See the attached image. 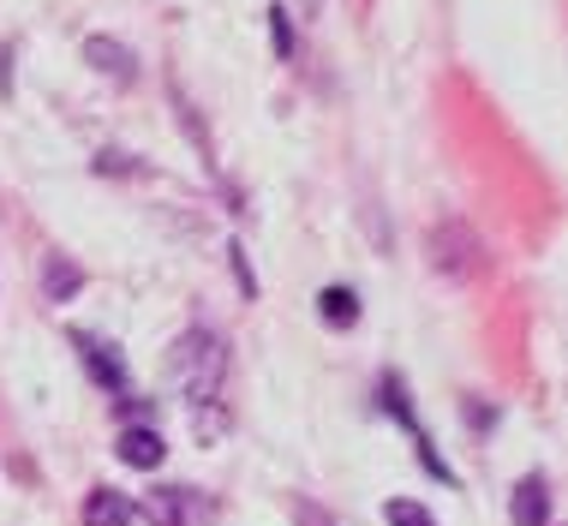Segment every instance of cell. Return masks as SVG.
<instances>
[{"instance_id":"1","label":"cell","mask_w":568,"mask_h":526,"mask_svg":"<svg viewBox=\"0 0 568 526\" xmlns=\"http://www.w3.org/2000/svg\"><path fill=\"white\" fill-rule=\"evenodd\" d=\"M162 383L168 395L186 401L197 437H204L210 448H216L227 437V407H222V383H227V347L216 330H186L174 347H168L162 360Z\"/></svg>"},{"instance_id":"2","label":"cell","mask_w":568,"mask_h":526,"mask_svg":"<svg viewBox=\"0 0 568 526\" xmlns=\"http://www.w3.org/2000/svg\"><path fill=\"white\" fill-rule=\"evenodd\" d=\"M432 263L443 275H455V282H473V275L485 270V245L467 222H443L432 234Z\"/></svg>"},{"instance_id":"3","label":"cell","mask_w":568,"mask_h":526,"mask_svg":"<svg viewBox=\"0 0 568 526\" xmlns=\"http://www.w3.org/2000/svg\"><path fill=\"white\" fill-rule=\"evenodd\" d=\"M150 520H156V526H204L210 508L186 485H162V490H150Z\"/></svg>"},{"instance_id":"4","label":"cell","mask_w":568,"mask_h":526,"mask_svg":"<svg viewBox=\"0 0 568 526\" xmlns=\"http://www.w3.org/2000/svg\"><path fill=\"white\" fill-rule=\"evenodd\" d=\"M84 60H90L97 72H109L114 84H132V79H138V54L126 49V42H114V37H90V42H84Z\"/></svg>"},{"instance_id":"5","label":"cell","mask_w":568,"mask_h":526,"mask_svg":"<svg viewBox=\"0 0 568 526\" xmlns=\"http://www.w3.org/2000/svg\"><path fill=\"white\" fill-rule=\"evenodd\" d=\"M114 455L126 461V467L150 473V467H162L168 443H162V437H156V431H150V425H126V431H120V443H114Z\"/></svg>"},{"instance_id":"6","label":"cell","mask_w":568,"mask_h":526,"mask_svg":"<svg viewBox=\"0 0 568 526\" xmlns=\"http://www.w3.org/2000/svg\"><path fill=\"white\" fill-rule=\"evenodd\" d=\"M509 515H515V526H550V485H545V473H527V478H520Z\"/></svg>"},{"instance_id":"7","label":"cell","mask_w":568,"mask_h":526,"mask_svg":"<svg viewBox=\"0 0 568 526\" xmlns=\"http://www.w3.org/2000/svg\"><path fill=\"white\" fill-rule=\"evenodd\" d=\"M84 526H132V503L120 497V490L97 485V490H90V503H84Z\"/></svg>"},{"instance_id":"8","label":"cell","mask_w":568,"mask_h":526,"mask_svg":"<svg viewBox=\"0 0 568 526\" xmlns=\"http://www.w3.org/2000/svg\"><path fill=\"white\" fill-rule=\"evenodd\" d=\"M79 282H84V275H79V263H72V257H49V263H42V300H72V293H79Z\"/></svg>"},{"instance_id":"9","label":"cell","mask_w":568,"mask_h":526,"mask_svg":"<svg viewBox=\"0 0 568 526\" xmlns=\"http://www.w3.org/2000/svg\"><path fill=\"white\" fill-rule=\"evenodd\" d=\"M79 353H84L90 377H102L109 390H120V383H126V377H120V360L109 353V342H90V335H79Z\"/></svg>"},{"instance_id":"10","label":"cell","mask_w":568,"mask_h":526,"mask_svg":"<svg viewBox=\"0 0 568 526\" xmlns=\"http://www.w3.org/2000/svg\"><path fill=\"white\" fill-rule=\"evenodd\" d=\"M317 300H324V317L335 323V330H353V323H359V300H353V287H324Z\"/></svg>"},{"instance_id":"11","label":"cell","mask_w":568,"mask_h":526,"mask_svg":"<svg viewBox=\"0 0 568 526\" xmlns=\"http://www.w3.org/2000/svg\"><path fill=\"white\" fill-rule=\"evenodd\" d=\"M383 515H389V526H437L432 515H425V503H407V497H395Z\"/></svg>"},{"instance_id":"12","label":"cell","mask_w":568,"mask_h":526,"mask_svg":"<svg viewBox=\"0 0 568 526\" xmlns=\"http://www.w3.org/2000/svg\"><path fill=\"white\" fill-rule=\"evenodd\" d=\"M270 37H275V54L287 60V49H294V30H287V12H282V7L270 12Z\"/></svg>"}]
</instances>
